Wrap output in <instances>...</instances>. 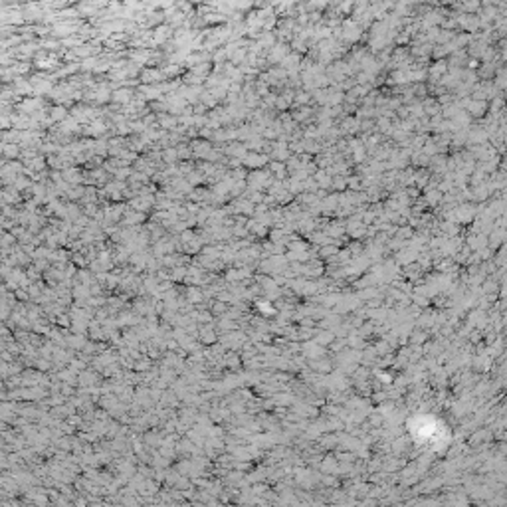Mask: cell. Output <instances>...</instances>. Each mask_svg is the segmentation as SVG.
Segmentation results:
<instances>
[{
  "label": "cell",
  "mask_w": 507,
  "mask_h": 507,
  "mask_svg": "<svg viewBox=\"0 0 507 507\" xmlns=\"http://www.w3.org/2000/svg\"><path fill=\"white\" fill-rule=\"evenodd\" d=\"M343 36L347 40H355L361 36V24L357 20H345L343 22Z\"/></svg>",
  "instance_id": "1"
},
{
  "label": "cell",
  "mask_w": 507,
  "mask_h": 507,
  "mask_svg": "<svg viewBox=\"0 0 507 507\" xmlns=\"http://www.w3.org/2000/svg\"><path fill=\"white\" fill-rule=\"evenodd\" d=\"M444 20V10H428L422 18V28H428V26H434L438 22Z\"/></svg>",
  "instance_id": "2"
},
{
  "label": "cell",
  "mask_w": 507,
  "mask_h": 507,
  "mask_svg": "<svg viewBox=\"0 0 507 507\" xmlns=\"http://www.w3.org/2000/svg\"><path fill=\"white\" fill-rule=\"evenodd\" d=\"M458 24L462 26V28H466V30H476L478 26H480V20L474 16V14H458Z\"/></svg>",
  "instance_id": "3"
},
{
  "label": "cell",
  "mask_w": 507,
  "mask_h": 507,
  "mask_svg": "<svg viewBox=\"0 0 507 507\" xmlns=\"http://www.w3.org/2000/svg\"><path fill=\"white\" fill-rule=\"evenodd\" d=\"M72 30H74L72 24H56L54 26V34H58V36H68V34H72Z\"/></svg>",
  "instance_id": "4"
},
{
  "label": "cell",
  "mask_w": 507,
  "mask_h": 507,
  "mask_svg": "<svg viewBox=\"0 0 507 507\" xmlns=\"http://www.w3.org/2000/svg\"><path fill=\"white\" fill-rule=\"evenodd\" d=\"M171 32H173V28H171V26H161V28H157V30H155V38H157V40H165V38H169V36H171Z\"/></svg>",
  "instance_id": "5"
},
{
  "label": "cell",
  "mask_w": 507,
  "mask_h": 507,
  "mask_svg": "<svg viewBox=\"0 0 507 507\" xmlns=\"http://www.w3.org/2000/svg\"><path fill=\"white\" fill-rule=\"evenodd\" d=\"M325 2H327V4H331V2H333V4H341V0H325Z\"/></svg>",
  "instance_id": "6"
}]
</instances>
